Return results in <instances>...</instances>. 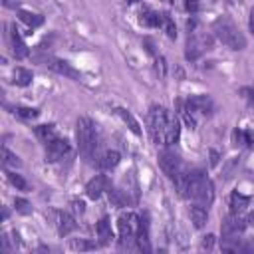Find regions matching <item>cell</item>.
I'll return each instance as SVG.
<instances>
[{
	"mask_svg": "<svg viewBox=\"0 0 254 254\" xmlns=\"http://www.w3.org/2000/svg\"><path fill=\"white\" fill-rule=\"evenodd\" d=\"M163 28H165V32H167V36L171 40L177 38V28H175V22H173V18L169 14H163Z\"/></svg>",
	"mask_w": 254,
	"mask_h": 254,
	"instance_id": "obj_28",
	"label": "cell"
},
{
	"mask_svg": "<svg viewBox=\"0 0 254 254\" xmlns=\"http://www.w3.org/2000/svg\"><path fill=\"white\" fill-rule=\"evenodd\" d=\"M185 8L189 10V12H198V8H200V4H198V0H185Z\"/></svg>",
	"mask_w": 254,
	"mask_h": 254,
	"instance_id": "obj_33",
	"label": "cell"
},
{
	"mask_svg": "<svg viewBox=\"0 0 254 254\" xmlns=\"http://www.w3.org/2000/svg\"><path fill=\"white\" fill-rule=\"evenodd\" d=\"M2 165L4 167H20V159L6 147H2Z\"/></svg>",
	"mask_w": 254,
	"mask_h": 254,
	"instance_id": "obj_27",
	"label": "cell"
},
{
	"mask_svg": "<svg viewBox=\"0 0 254 254\" xmlns=\"http://www.w3.org/2000/svg\"><path fill=\"white\" fill-rule=\"evenodd\" d=\"M75 137H77V147L81 157L87 163H95L97 159V129L95 123L89 117H79L75 123Z\"/></svg>",
	"mask_w": 254,
	"mask_h": 254,
	"instance_id": "obj_1",
	"label": "cell"
},
{
	"mask_svg": "<svg viewBox=\"0 0 254 254\" xmlns=\"http://www.w3.org/2000/svg\"><path fill=\"white\" fill-rule=\"evenodd\" d=\"M127 2H137V0H127Z\"/></svg>",
	"mask_w": 254,
	"mask_h": 254,
	"instance_id": "obj_42",
	"label": "cell"
},
{
	"mask_svg": "<svg viewBox=\"0 0 254 254\" xmlns=\"http://www.w3.org/2000/svg\"><path fill=\"white\" fill-rule=\"evenodd\" d=\"M212 32H214V36H216L224 46H228L230 50H244V48H246V38H244V34L234 26L232 20H228V18H224V16L218 18V20H214Z\"/></svg>",
	"mask_w": 254,
	"mask_h": 254,
	"instance_id": "obj_2",
	"label": "cell"
},
{
	"mask_svg": "<svg viewBox=\"0 0 254 254\" xmlns=\"http://www.w3.org/2000/svg\"><path fill=\"white\" fill-rule=\"evenodd\" d=\"M18 18L28 24L30 28H36V26H42L44 24V16L42 14H34V12H26V10H20L18 12Z\"/></svg>",
	"mask_w": 254,
	"mask_h": 254,
	"instance_id": "obj_22",
	"label": "cell"
},
{
	"mask_svg": "<svg viewBox=\"0 0 254 254\" xmlns=\"http://www.w3.org/2000/svg\"><path fill=\"white\" fill-rule=\"evenodd\" d=\"M167 2H169V4H171V2H173V0H167Z\"/></svg>",
	"mask_w": 254,
	"mask_h": 254,
	"instance_id": "obj_43",
	"label": "cell"
},
{
	"mask_svg": "<svg viewBox=\"0 0 254 254\" xmlns=\"http://www.w3.org/2000/svg\"><path fill=\"white\" fill-rule=\"evenodd\" d=\"M248 204H250V198H248L246 194H242V192H238V190H234V192L230 194V212L240 214V212L246 210Z\"/></svg>",
	"mask_w": 254,
	"mask_h": 254,
	"instance_id": "obj_14",
	"label": "cell"
},
{
	"mask_svg": "<svg viewBox=\"0 0 254 254\" xmlns=\"http://www.w3.org/2000/svg\"><path fill=\"white\" fill-rule=\"evenodd\" d=\"M228 2H236V0H228Z\"/></svg>",
	"mask_w": 254,
	"mask_h": 254,
	"instance_id": "obj_44",
	"label": "cell"
},
{
	"mask_svg": "<svg viewBox=\"0 0 254 254\" xmlns=\"http://www.w3.org/2000/svg\"><path fill=\"white\" fill-rule=\"evenodd\" d=\"M244 226H246V222H244L236 212H232V214L226 216L224 222H222V236H238V234L244 230Z\"/></svg>",
	"mask_w": 254,
	"mask_h": 254,
	"instance_id": "obj_10",
	"label": "cell"
},
{
	"mask_svg": "<svg viewBox=\"0 0 254 254\" xmlns=\"http://www.w3.org/2000/svg\"><path fill=\"white\" fill-rule=\"evenodd\" d=\"M248 222H250V224H254V212H252V214L248 216Z\"/></svg>",
	"mask_w": 254,
	"mask_h": 254,
	"instance_id": "obj_41",
	"label": "cell"
},
{
	"mask_svg": "<svg viewBox=\"0 0 254 254\" xmlns=\"http://www.w3.org/2000/svg\"><path fill=\"white\" fill-rule=\"evenodd\" d=\"M119 161H121V155H119L117 151H105V153L97 159V165H99L101 169H105V171H111V169H115V167L119 165Z\"/></svg>",
	"mask_w": 254,
	"mask_h": 254,
	"instance_id": "obj_13",
	"label": "cell"
},
{
	"mask_svg": "<svg viewBox=\"0 0 254 254\" xmlns=\"http://www.w3.org/2000/svg\"><path fill=\"white\" fill-rule=\"evenodd\" d=\"M212 244H214V236H212V234H206V236H204V240H202V244H200V248L210 250V248H212Z\"/></svg>",
	"mask_w": 254,
	"mask_h": 254,
	"instance_id": "obj_34",
	"label": "cell"
},
{
	"mask_svg": "<svg viewBox=\"0 0 254 254\" xmlns=\"http://www.w3.org/2000/svg\"><path fill=\"white\" fill-rule=\"evenodd\" d=\"M69 141L67 139H60V137H56V139H52L50 143H46V161H50V163H54V161H60V159H64V155H67L69 153Z\"/></svg>",
	"mask_w": 254,
	"mask_h": 254,
	"instance_id": "obj_6",
	"label": "cell"
},
{
	"mask_svg": "<svg viewBox=\"0 0 254 254\" xmlns=\"http://www.w3.org/2000/svg\"><path fill=\"white\" fill-rule=\"evenodd\" d=\"M71 248L73 250H95L97 244L95 242H87V240H73L71 242Z\"/></svg>",
	"mask_w": 254,
	"mask_h": 254,
	"instance_id": "obj_31",
	"label": "cell"
},
{
	"mask_svg": "<svg viewBox=\"0 0 254 254\" xmlns=\"http://www.w3.org/2000/svg\"><path fill=\"white\" fill-rule=\"evenodd\" d=\"M4 6H8V8H16L18 2H16V0H4Z\"/></svg>",
	"mask_w": 254,
	"mask_h": 254,
	"instance_id": "obj_40",
	"label": "cell"
},
{
	"mask_svg": "<svg viewBox=\"0 0 254 254\" xmlns=\"http://www.w3.org/2000/svg\"><path fill=\"white\" fill-rule=\"evenodd\" d=\"M244 143H246L248 147H254V131H252V129H246V131H244Z\"/></svg>",
	"mask_w": 254,
	"mask_h": 254,
	"instance_id": "obj_35",
	"label": "cell"
},
{
	"mask_svg": "<svg viewBox=\"0 0 254 254\" xmlns=\"http://www.w3.org/2000/svg\"><path fill=\"white\" fill-rule=\"evenodd\" d=\"M115 111H117V115L123 119V123H125V125H127L135 135H141V125H139V121L133 117V113H131V111H127V109H123V107H117Z\"/></svg>",
	"mask_w": 254,
	"mask_h": 254,
	"instance_id": "obj_19",
	"label": "cell"
},
{
	"mask_svg": "<svg viewBox=\"0 0 254 254\" xmlns=\"http://www.w3.org/2000/svg\"><path fill=\"white\" fill-rule=\"evenodd\" d=\"M12 77H14V83L16 85H22V87H26V85L32 83V71L26 69V67H16L14 73H12Z\"/></svg>",
	"mask_w": 254,
	"mask_h": 254,
	"instance_id": "obj_23",
	"label": "cell"
},
{
	"mask_svg": "<svg viewBox=\"0 0 254 254\" xmlns=\"http://www.w3.org/2000/svg\"><path fill=\"white\" fill-rule=\"evenodd\" d=\"M189 214H190V220H192V224H194L196 228H202V226L206 224V220H208V212H206V206H200V204H194V206H190Z\"/></svg>",
	"mask_w": 254,
	"mask_h": 254,
	"instance_id": "obj_16",
	"label": "cell"
},
{
	"mask_svg": "<svg viewBox=\"0 0 254 254\" xmlns=\"http://www.w3.org/2000/svg\"><path fill=\"white\" fill-rule=\"evenodd\" d=\"M71 208H73V212H83L85 210V204L81 202V200H71Z\"/></svg>",
	"mask_w": 254,
	"mask_h": 254,
	"instance_id": "obj_36",
	"label": "cell"
},
{
	"mask_svg": "<svg viewBox=\"0 0 254 254\" xmlns=\"http://www.w3.org/2000/svg\"><path fill=\"white\" fill-rule=\"evenodd\" d=\"M179 135H181L179 117L171 113L169 115V121H167V127H165V145H175L179 141Z\"/></svg>",
	"mask_w": 254,
	"mask_h": 254,
	"instance_id": "obj_11",
	"label": "cell"
},
{
	"mask_svg": "<svg viewBox=\"0 0 254 254\" xmlns=\"http://www.w3.org/2000/svg\"><path fill=\"white\" fill-rule=\"evenodd\" d=\"M12 113L22 117V119H36L40 115V111L34 107H12Z\"/></svg>",
	"mask_w": 254,
	"mask_h": 254,
	"instance_id": "obj_26",
	"label": "cell"
},
{
	"mask_svg": "<svg viewBox=\"0 0 254 254\" xmlns=\"http://www.w3.org/2000/svg\"><path fill=\"white\" fill-rule=\"evenodd\" d=\"M10 40H12V52H14V56H16V58H26V56H28V48H26V44L22 42V38H20V34H18L16 28H12Z\"/></svg>",
	"mask_w": 254,
	"mask_h": 254,
	"instance_id": "obj_18",
	"label": "cell"
},
{
	"mask_svg": "<svg viewBox=\"0 0 254 254\" xmlns=\"http://www.w3.org/2000/svg\"><path fill=\"white\" fill-rule=\"evenodd\" d=\"M34 133H36V137L40 139V141H44V143H50L52 139H56V125H38L36 129H34Z\"/></svg>",
	"mask_w": 254,
	"mask_h": 254,
	"instance_id": "obj_21",
	"label": "cell"
},
{
	"mask_svg": "<svg viewBox=\"0 0 254 254\" xmlns=\"http://www.w3.org/2000/svg\"><path fill=\"white\" fill-rule=\"evenodd\" d=\"M75 220H73V216L71 214H67V212H60L58 214V232L62 234V236H65V234H69L71 230H75Z\"/></svg>",
	"mask_w": 254,
	"mask_h": 254,
	"instance_id": "obj_17",
	"label": "cell"
},
{
	"mask_svg": "<svg viewBox=\"0 0 254 254\" xmlns=\"http://www.w3.org/2000/svg\"><path fill=\"white\" fill-rule=\"evenodd\" d=\"M139 222L141 218L133 212H125L119 216L117 220V228H119V238L123 244H131L137 238V230H139Z\"/></svg>",
	"mask_w": 254,
	"mask_h": 254,
	"instance_id": "obj_5",
	"label": "cell"
},
{
	"mask_svg": "<svg viewBox=\"0 0 254 254\" xmlns=\"http://www.w3.org/2000/svg\"><path fill=\"white\" fill-rule=\"evenodd\" d=\"M139 22L149 28H159V26H163V14L153 12V10H143L139 16Z\"/></svg>",
	"mask_w": 254,
	"mask_h": 254,
	"instance_id": "obj_15",
	"label": "cell"
},
{
	"mask_svg": "<svg viewBox=\"0 0 254 254\" xmlns=\"http://www.w3.org/2000/svg\"><path fill=\"white\" fill-rule=\"evenodd\" d=\"M212 46V38L208 34H202V32H192L189 34V40H187V60H198L206 50H210Z\"/></svg>",
	"mask_w": 254,
	"mask_h": 254,
	"instance_id": "obj_4",
	"label": "cell"
},
{
	"mask_svg": "<svg viewBox=\"0 0 254 254\" xmlns=\"http://www.w3.org/2000/svg\"><path fill=\"white\" fill-rule=\"evenodd\" d=\"M97 234H99V242H101L103 246L111 242L113 232H111V222H109V218L103 216V218L97 222Z\"/></svg>",
	"mask_w": 254,
	"mask_h": 254,
	"instance_id": "obj_20",
	"label": "cell"
},
{
	"mask_svg": "<svg viewBox=\"0 0 254 254\" xmlns=\"http://www.w3.org/2000/svg\"><path fill=\"white\" fill-rule=\"evenodd\" d=\"M187 103L192 111H200V113H212V109H214V103L208 95H192V97H189Z\"/></svg>",
	"mask_w": 254,
	"mask_h": 254,
	"instance_id": "obj_12",
	"label": "cell"
},
{
	"mask_svg": "<svg viewBox=\"0 0 254 254\" xmlns=\"http://www.w3.org/2000/svg\"><path fill=\"white\" fill-rule=\"evenodd\" d=\"M14 206H16V210H18L20 214H30V212H32V206H30V202H28L26 198H16V200H14Z\"/></svg>",
	"mask_w": 254,
	"mask_h": 254,
	"instance_id": "obj_30",
	"label": "cell"
},
{
	"mask_svg": "<svg viewBox=\"0 0 254 254\" xmlns=\"http://www.w3.org/2000/svg\"><path fill=\"white\" fill-rule=\"evenodd\" d=\"M240 93L248 99V103H250V105H254V89H252V87H242V89H240Z\"/></svg>",
	"mask_w": 254,
	"mask_h": 254,
	"instance_id": "obj_32",
	"label": "cell"
},
{
	"mask_svg": "<svg viewBox=\"0 0 254 254\" xmlns=\"http://www.w3.org/2000/svg\"><path fill=\"white\" fill-rule=\"evenodd\" d=\"M109 181H107V177H103V175H95L87 185H85V192H87V196L89 198H99L103 192H107L109 190Z\"/></svg>",
	"mask_w": 254,
	"mask_h": 254,
	"instance_id": "obj_8",
	"label": "cell"
},
{
	"mask_svg": "<svg viewBox=\"0 0 254 254\" xmlns=\"http://www.w3.org/2000/svg\"><path fill=\"white\" fill-rule=\"evenodd\" d=\"M169 111L161 105H153L147 113V125H149V133H151V139L155 143H161L165 145V127H167V121H169Z\"/></svg>",
	"mask_w": 254,
	"mask_h": 254,
	"instance_id": "obj_3",
	"label": "cell"
},
{
	"mask_svg": "<svg viewBox=\"0 0 254 254\" xmlns=\"http://www.w3.org/2000/svg\"><path fill=\"white\" fill-rule=\"evenodd\" d=\"M177 107H179V115L185 119V123H187V127L189 129H194L196 127V121H194V117H192V109L189 107V103H185V101H177Z\"/></svg>",
	"mask_w": 254,
	"mask_h": 254,
	"instance_id": "obj_24",
	"label": "cell"
},
{
	"mask_svg": "<svg viewBox=\"0 0 254 254\" xmlns=\"http://www.w3.org/2000/svg\"><path fill=\"white\" fill-rule=\"evenodd\" d=\"M192 200L196 204H200V206H206V208L212 204V200H214V185H212V181L208 177H204V181L198 187V190H196V194H194Z\"/></svg>",
	"mask_w": 254,
	"mask_h": 254,
	"instance_id": "obj_7",
	"label": "cell"
},
{
	"mask_svg": "<svg viewBox=\"0 0 254 254\" xmlns=\"http://www.w3.org/2000/svg\"><path fill=\"white\" fill-rule=\"evenodd\" d=\"M8 175V181L18 189V190H28V183L20 177V175H16V173H6Z\"/></svg>",
	"mask_w": 254,
	"mask_h": 254,
	"instance_id": "obj_29",
	"label": "cell"
},
{
	"mask_svg": "<svg viewBox=\"0 0 254 254\" xmlns=\"http://www.w3.org/2000/svg\"><path fill=\"white\" fill-rule=\"evenodd\" d=\"M107 194H109V202H111L113 206H117V208H121V206H125V204L129 202L127 194H125L123 190H119V189H113V187H109Z\"/></svg>",
	"mask_w": 254,
	"mask_h": 254,
	"instance_id": "obj_25",
	"label": "cell"
},
{
	"mask_svg": "<svg viewBox=\"0 0 254 254\" xmlns=\"http://www.w3.org/2000/svg\"><path fill=\"white\" fill-rule=\"evenodd\" d=\"M210 165H218V153L216 151H210Z\"/></svg>",
	"mask_w": 254,
	"mask_h": 254,
	"instance_id": "obj_38",
	"label": "cell"
},
{
	"mask_svg": "<svg viewBox=\"0 0 254 254\" xmlns=\"http://www.w3.org/2000/svg\"><path fill=\"white\" fill-rule=\"evenodd\" d=\"M46 65H48L50 69H54L56 73H62V75L71 77V79H79V71H77L73 65H69L67 62H64V60H58V58H48V60H46Z\"/></svg>",
	"mask_w": 254,
	"mask_h": 254,
	"instance_id": "obj_9",
	"label": "cell"
},
{
	"mask_svg": "<svg viewBox=\"0 0 254 254\" xmlns=\"http://www.w3.org/2000/svg\"><path fill=\"white\" fill-rule=\"evenodd\" d=\"M157 71L161 75H165V60L163 58H157Z\"/></svg>",
	"mask_w": 254,
	"mask_h": 254,
	"instance_id": "obj_37",
	"label": "cell"
},
{
	"mask_svg": "<svg viewBox=\"0 0 254 254\" xmlns=\"http://www.w3.org/2000/svg\"><path fill=\"white\" fill-rule=\"evenodd\" d=\"M248 26H250V32H254V8L250 10V22H248Z\"/></svg>",
	"mask_w": 254,
	"mask_h": 254,
	"instance_id": "obj_39",
	"label": "cell"
}]
</instances>
